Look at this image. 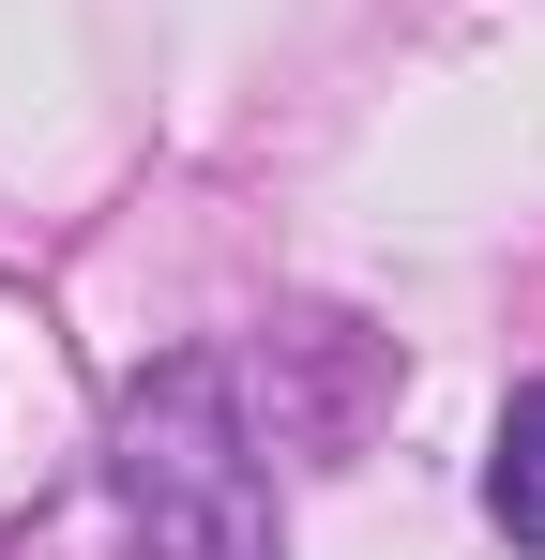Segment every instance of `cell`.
Instances as JSON below:
<instances>
[{"label": "cell", "instance_id": "7a4b0ae2", "mask_svg": "<svg viewBox=\"0 0 545 560\" xmlns=\"http://www.w3.org/2000/svg\"><path fill=\"white\" fill-rule=\"evenodd\" d=\"M485 515H500V546L545 560V378L500 394V440H485Z\"/></svg>", "mask_w": 545, "mask_h": 560}, {"label": "cell", "instance_id": "6da1fadb", "mask_svg": "<svg viewBox=\"0 0 545 560\" xmlns=\"http://www.w3.org/2000/svg\"><path fill=\"white\" fill-rule=\"evenodd\" d=\"M106 500L137 560H288V500H272L258 409L228 349H167L106 424Z\"/></svg>", "mask_w": 545, "mask_h": 560}]
</instances>
